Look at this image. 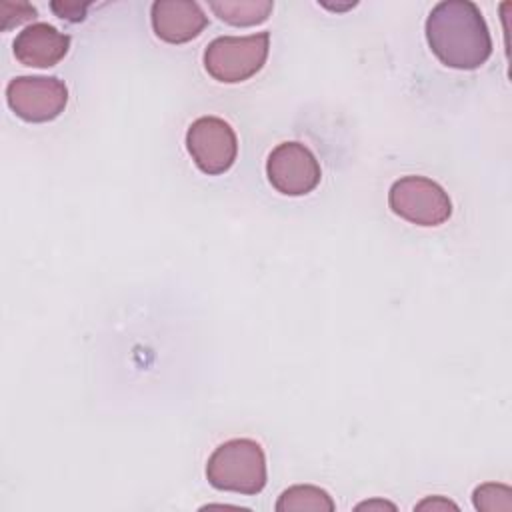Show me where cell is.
Segmentation results:
<instances>
[{"instance_id":"5bb4252c","label":"cell","mask_w":512,"mask_h":512,"mask_svg":"<svg viewBox=\"0 0 512 512\" xmlns=\"http://www.w3.org/2000/svg\"><path fill=\"white\" fill-rule=\"evenodd\" d=\"M50 8L56 12V16L66 18L70 22H80L86 18V8L88 2H70V0H60V2H52Z\"/></svg>"},{"instance_id":"277c9868","label":"cell","mask_w":512,"mask_h":512,"mask_svg":"<svg viewBox=\"0 0 512 512\" xmlns=\"http://www.w3.org/2000/svg\"><path fill=\"white\" fill-rule=\"evenodd\" d=\"M390 210L416 224V226H440L452 216V200L448 192L426 176H402L394 180L388 190Z\"/></svg>"},{"instance_id":"30bf717a","label":"cell","mask_w":512,"mask_h":512,"mask_svg":"<svg viewBox=\"0 0 512 512\" xmlns=\"http://www.w3.org/2000/svg\"><path fill=\"white\" fill-rule=\"evenodd\" d=\"M210 10L230 26H256L268 20L274 10L270 0H212Z\"/></svg>"},{"instance_id":"9c48e42d","label":"cell","mask_w":512,"mask_h":512,"mask_svg":"<svg viewBox=\"0 0 512 512\" xmlns=\"http://www.w3.org/2000/svg\"><path fill=\"white\" fill-rule=\"evenodd\" d=\"M70 48V36L48 22H34L18 32L14 40V56L30 68L56 66Z\"/></svg>"},{"instance_id":"9a60e30c","label":"cell","mask_w":512,"mask_h":512,"mask_svg":"<svg viewBox=\"0 0 512 512\" xmlns=\"http://www.w3.org/2000/svg\"><path fill=\"white\" fill-rule=\"evenodd\" d=\"M424 508H432V510H436V508H440V510L454 508V510H458V506L454 502H450V500H446L442 496H432V498H426V500L416 504V510H424Z\"/></svg>"},{"instance_id":"8992f818","label":"cell","mask_w":512,"mask_h":512,"mask_svg":"<svg viewBox=\"0 0 512 512\" xmlns=\"http://www.w3.org/2000/svg\"><path fill=\"white\" fill-rule=\"evenodd\" d=\"M186 150L208 176L224 174L238 156L234 128L218 116H200L186 130Z\"/></svg>"},{"instance_id":"3957f363","label":"cell","mask_w":512,"mask_h":512,"mask_svg":"<svg viewBox=\"0 0 512 512\" xmlns=\"http://www.w3.org/2000/svg\"><path fill=\"white\" fill-rule=\"evenodd\" d=\"M270 50V32L218 36L204 50L206 72L224 84H238L262 70Z\"/></svg>"},{"instance_id":"4fadbf2b","label":"cell","mask_w":512,"mask_h":512,"mask_svg":"<svg viewBox=\"0 0 512 512\" xmlns=\"http://www.w3.org/2000/svg\"><path fill=\"white\" fill-rule=\"evenodd\" d=\"M8 10H12V14H2V18H4V24H2V28L6 30V28H12V26H18V24H22V22H26V20H30V18H34L36 16V8L34 6H30L28 2H2Z\"/></svg>"},{"instance_id":"7a4b0ae2","label":"cell","mask_w":512,"mask_h":512,"mask_svg":"<svg viewBox=\"0 0 512 512\" xmlns=\"http://www.w3.org/2000/svg\"><path fill=\"white\" fill-rule=\"evenodd\" d=\"M210 486L224 492L254 496L268 480L266 454L252 438H232L214 448L206 462Z\"/></svg>"},{"instance_id":"5b68a950","label":"cell","mask_w":512,"mask_h":512,"mask_svg":"<svg viewBox=\"0 0 512 512\" xmlns=\"http://www.w3.org/2000/svg\"><path fill=\"white\" fill-rule=\"evenodd\" d=\"M6 102L24 122H50L68 104V86L56 76H16L6 86Z\"/></svg>"},{"instance_id":"2e32d148","label":"cell","mask_w":512,"mask_h":512,"mask_svg":"<svg viewBox=\"0 0 512 512\" xmlns=\"http://www.w3.org/2000/svg\"><path fill=\"white\" fill-rule=\"evenodd\" d=\"M364 508H390V510H396V506L394 504H390V502H384V500H370V502H362V504H358L356 506V510H364Z\"/></svg>"},{"instance_id":"7c38bea8","label":"cell","mask_w":512,"mask_h":512,"mask_svg":"<svg viewBox=\"0 0 512 512\" xmlns=\"http://www.w3.org/2000/svg\"><path fill=\"white\" fill-rule=\"evenodd\" d=\"M472 502H474L476 510L510 512L512 510V490L506 484L486 482V484H480L474 488Z\"/></svg>"},{"instance_id":"ba28073f","label":"cell","mask_w":512,"mask_h":512,"mask_svg":"<svg viewBox=\"0 0 512 512\" xmlns=\"http://www.w3.org/2000/svg\"><path fill=\"white\" fill-rule=\"evenodd\" d=\"M154 34L168 44H184L202 34L208 16L192 0H156L150 8Z\"/></svg>"},{"instance_id":"52a82bcc","label":"cell","mask_w":512,"mask_h":512,"mask_svg":"<svg viewBox=\"0 0 512 512\" xmlns=\"http://www.w3.org/2000/svg\"><path fill=\"white\" fill-rule=\"evenodd\" d=\"M266 176L280 194L304 196L320 184L322 170L318 158L306 144L288 140L268 154Z\"/></svg>"},{"instance_id":"6da1fadb","label":"cell","mask_w":512,"mask_h":512,"mask_svg":"<svg viewBox=\"0 0 512 512\" xmlns=\"http://www.w3.org/2000/svg\"><path fill=\"white\" fill-rule=\"evenodd\" d=\"M434 56L456 70H476L492 54V38L480 8L470 0L438 2L424 24Z\"/></svg>"},{"instance_id":"8fae6325","label":"cell","mask_w":512,"mask_h":512,"mask_svg":"<svg viewBox=\"0 0 512 512\" xmlns=\"http://www.w3.org/2000/svg\"><path fill=\"white\" fill-rule=\"evenodd\" d=\"M278 512H334L336 504L332 496L320 486L312 484H296L286 488L274 506Z\"/></svg>"}]
</instances>
